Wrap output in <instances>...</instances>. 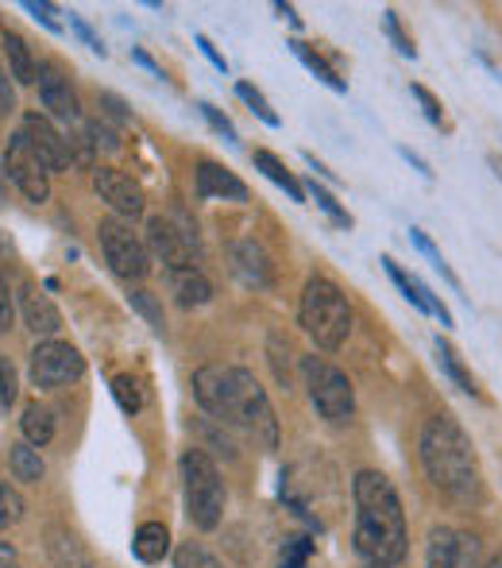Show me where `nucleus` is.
<instances>
[{"label":"nucleus","instance_id":"obj_1","mask_svg":"<svg viewBox=\"0 0 502 568\" xmlns=\"http://www.w3.org/2000/svg\"><path fill=\"white\" fill-rule=\"evenodd\" d=\"M194 398L221 426H236L259 449H278V422L267 403V390L255 383L252 372L225 364H205L194 372Z\"/></svg>","mask_w":502,"mask_h":568},{"label":"nucleus","instance_id":"obj_2","mask_svg":"<svg viewBox=\"0 0 502 568\" xmlns=\"http://www.w3.org/2000/svg\"><path fill=\"white\" fill-rule=\"evenodd\" d=\"M356 554L368 565L395 568L406 557V515L398 491L382 471H356Z\"/></svg>","mask_w":502,"mask_h":568},{"label":"nucleus","instance_id":"obj_3","mask_svg":"<svg viewBox=\"0 0 502 568\" xmlns=\"http://www.w3.org/2000/svg\"><path fill=\"white\" fill-rule=\"evenodd\" d=\"M421 464L437 491L452 495V499L480 495V464H475L472 442L449 414H433L421 429Z\"/></svg>","mask_w":502,"mask_h":568},{"label":"nucleus","instance_id":"obj_4","mask_svg":"<svg viewBox=\"0 0 502 568\" xmlns=\"http://www.w3.org/2000/svg\"><path fill=\"white\" fill-rule=\"evenodd\" d=\"M298 322H301V329L314 337L317 348L332 352L352 333V310H348V298L340 294L337 283H329V278H309L306 291H301Z\"/></svg>","mask_w":502,"mask_h":568},{"label":"nucleus","instance_id":"obj_5","mask_svg":"<svg viewBox=\"0 0 502 568\" xmlns=\"http://www.w3.org/2000/svg\"><path fill=\"white\" fill-rule=\"evenodd\" d=\"M182 495H186V515L197 530H217L225 515V479L209 453L186 449L182 453Z\"/></svg>","mask_w":502,"mask_h":568},{"label":"nucleus","instance_id":"obj_6","mask_svg":"<svg viewBox=\"0 0 502 568\" xmlns=\"http://www.w3.org/2000/svg\"><path fill=\"white\" fill-rule=\"evenodd\" d=\"M301 375H306L309 403H314V410L321 414L325 422L340 426V422L352 418L356 414V390L340 367H332L329 359H321V356H306L301 359Z\"/></svg>","mask_w":502,"mask_h":568},{"label":"nucleus","instance_id":"obj_7","mask_svg":"<svg viewBox=\"0 0 502 568\" xmlns=\"http://www.w3.org/2000/svg\"><path fill=\"white\" fill-rule=\"evenodd\" d=\"M98 240H101V252H105V260H109V267H113L116 278H124V283H140V278H147L151 252H147V244L135 236L127 221L105 217L98 225Z\"/></svg>","mask_w":502,"mask_h":568},{"label":"nucleus","instance_id":"obj_8","mask_svg":"<svg viewBox=\"0 0 502 568\" xmlns=\"http://www.w3.org/2000/svg\"><path fill=\"white\" fill-rule=\"evenodd\" d=\"M82 372H85V356L66 341H43L31 352V364H28V375L39 390L66 387V383L82 379Z\"/></svg>","mask_w":502,"mask_h":568},{"label":"nucleus","instance_id":"obj_9","mask_svg":"<svg viewBox=\"0 0 502 568\" xmlns=\"http://www.w3.org/2000/svg\"><path fill=\"white\" fill-rule=\"evenodd\" d=\"M147 252H155L166 263V271L194 267L197 255V229L182 213L174 217H151L147 221Z\"/></svg>","mask_w":502,"mask_h":568},{"label":"nucleus","instance_id":"obj_10","mask_svg":"<svg viewBox=\"0 0 502 568\" xmlns=\"http://www.w3.org/2000/svg\"><path fill=\"white\" fill-rule=\"evenodd\" d=\"M4 174L20 186V194L28 197V202H47V197H51V171H47L43 159L35 155V148H31V140L23 135V128L12 135V143H8V151H4Z\"/></svg>","mask_w":502,"mask_h":568},{"label":"nucleus","instance_id":"obj_11","mask_svg":"<svg viewBox=\"0 0 502 568\" xmlns=\"http://www.w3.org/2000/svg\"><path fill=\"white\" fill-rule=\"evenodd\" d=\"M93 190L101 194V202H109V210L116 213V217H143V210H147V197H143V190L135 186L127 174L113 171V166H98L93 171Z\"/></svg>","mask_w":502,"mask_h":568},{"label":"nucleus","instance_id":"obj_12","mask_svg":"<svg viewBox=\"0 0 502 568\" xmlns=\"http://www.w3.org/2000/svg\"><path fill=\"white\" fill-rule=\"evenodd\" d=\"M475 538L452 530V526H433L426 546V568H472L475 561Z\"/></svg>","mask_w":502,"mask_h":568},{"label":"nucleus","instance_id":"obj_13","mask_svg":"<svg viewBox=\"0 0 502 568\" xmlns=\"http://www.w3.org/2000/svg\"><path fill=\"white\" fill-rule=\"evenodd\" d=\"M23 135L31 140V148H35V155L43 159V166L51 174L66 171V166H74V151H70V143L62 140L59 132H54L51 124H47L43 116L31 113L28 120H23Z\"/></svg>","mask_w":502,"mask_h":568},{"label":"nucleus","instance_id":"obj_14","mask_svg":"<svg viewBox=\"0 0 502 568\" xmlns=\"http://www.w3.org/2000/svg\"><path fill=\"white\" fill-rule=\"evenodd\" d=\"M39 98H43V109H51V116L66 120V124H78L82 120V105H78V93L70 90V78L62 74L59 67H39Z\"/></svg>","mask_w":502,"mask_h":568},{"label":"nucleus","instance_id":"obj_15","mask_svg":"<svg viewBox=\"0 0 502 568\" xmlns=\"http://www.w3.org/2000/svg\"><path fill=\"white\" fill-rule=\"evenodd\" d=\"M197 197L213 202V197H225V202H248V186L236 179L233 171H225L221 163H197Z\"/></svg>","mask_w":502,"mask_h":568},{"label":"nucleus","instance_id":"obj_16","mask_svg":"<svg viewBox=\"0 0 502 568\" xmlns=\"http://www.w3.org/2000/svg\"><path fill=\"white\" fill-rule=\"evenodd\" d=\"M20 314H23V325H28L35 337H54L62 329V314L54 310V302L47 298L43 291L35 286H23L20 291Z\"/></svg>","mask_w":502,"mask_h":568},{"label":"nucleus","instance_id":"obj_17","mask_svg":"<svg viewBox=\"0 0 502 568\" xmlns=\"http://www.w3.org/2000/svg\"><path fill=\"white\" fill-rule=\"evenodd\" d=\"M233 271L248 286H263V291H267V286L275 283V275H270L267 252H263V247L255 244V240H240V244H233Z\"/></svg>","mask_w":502,"mask_h":568},{"label":"nucleus","instance_id":"obj_18","mask_svg":"<svg viewBox=\"0 0 502 568\" xmlns=\"http://www.w3.org/2000/svg\"><path fill=\"white\" fill-rule=\"evenodd\" d=\"M166 283H171V294L182 310H194L205 306L213 298V283L202 275L197 267H178V271H166Z\"/></svg>","mask_w":502,"mask_h":568},{"label":"nucleus","instance_id":"obj_19","mask_svg":"<svg viewBox=\"0 0 502 568\" xmlns=\"http://www.w3.org/2000/svg\"><path fill=\"white\" fill-rule=\"evenodd\" d=\"M132 554L140 557L143 565H158L171 554V530H166L163 523H143L132 538Z\"/></svg>","mask_w":502,"mask_h":568},{"label":"nucleus","instance_id":"obj_20","mask_svg":"<svg viewBox=\"0 0 502 568\" xmlns=\"http://www.w3.org/2000/svg\"><path fill=\"white\" fill-rule=\"evenodd\" d=\"M290 51L298 54V59H301V67H306L309 74L317 78V82H325V85H329L332 93H348V82H345V78H340L337 70H332L329 62H325L321 54H317V51H314V47H309V43H301V39H290Z\"/></svg>","mask_w":502,"mask_h":568},{"label":"nucleus","instance_id":"obj_21","mask_svg":"<svg viewBox=\"0 0 502 568\" xmlns=\"http://www.w3.org/2000/svg\"><path fill=\"white\" fill-rule=\"evenodd\" d=\"M252 163H255V171H263L267 174L270 182H275L278 190H286V194H290V202H306V190H301V182L294 179L290 171H286L283 163H278L275 155H270V151H252Z\"/></svg>","mask_w":502,"mask_h":568},{"label":"nucleus","instance_id":"obj_22","mask_svg":"<svg viewBox=\"0 0 502 568\" xmlns=\"http://www.w3.org/2000/svg\"><path fill=\"white\" fill-rule=\"evenodd\" d=\"M4 54H8V70H12V78L20 85H31L39 78V70H35V59H31V51H28V43H23L16 31H8L4 36Z\"/></svg>","mask_w":502,"mask_h":568},{"label":"nucleus","instance_id":"obj_23","mask_svg":"<svg viewBox=\"0 0 502 568\" xmlns=\"http://www.w3.org/2000/svg\"><path fill=\"white\" fill-rule=\"evenodd\" d=\"M8 464H12V476L16 479H23V484H39L43 479V456H39L35 445H28V442H20V445H12V453H8Z\"/></svg>","mask_w":502,"mask_h":568},{"label":"nucleus","instance_id":"obj_24","mask_svg":"<svg viewBox=\"0 0 502 568\" xmlns=\"http://www.w3.org/2000/svg\"><path fill=\"white\" fill-rule=\"evenodd\" d=\"M437 359H441V367H444V375H449L452 383H457L460 390H464V395H480V390H475V379L472 375H468V367H464V359H460V352L452 348L449 341H441L437 337Z\"/></svg>","mask_w":502,"mask_h":568},{"label":"nucleus","instance_id":"obj_25","mask_svg":"<svg viewBox=\"0 0 502 568\" xmlns=\"http://www.w3.org/2000/svg\"><path fill=\"white\" fill-rule=\"evenodd\" d=\"M23 437H28V445H47L54 437V414L47 410V406H28L23 410Z\"/></svg>","mask_w":502,"mask_h":568},{"label":"nucleus","instance_id":"obj_26","mask_svg":"<svg viewBox=\"0 0 502 568\" xmlns=\"http://www.w3.org/2000/svg\"><path fill=\"white\" fill-rule=\"evenodd\" d=\"M410 240H413V244H418V252L426 255L429 263H433V271H437V275H441L444 283L452 286V291H460V278L452 275V267H449V263H444V255L437 252V244H433V240H429V236H426V232H421V229H410Z\"/></svg>","mask_w":502,"mask_h":568},{"label":"nucleus","instance_id":"obj_27","mask_svg":"<svg viewBox=\"0 0 502 568\" xmlns=\"http://www.w3.org/2000/svg\"><path fill=\"white\" fill-rule=\"evenodd\" d=\"M127 306L135 310V314L143 317V322L151 325V329L155 333H163V306H158V298L151 291H140V286H135L132 294H127Z\"/></svg>","mask_w":502,"mask_h":568},{"label":"nucleus","instance_id":"obj_28","mask_svg":"<svg viewBox=\"0 0 502 568\" xmlns=\"http://www.w3.org/2000/svg\"><path fill=\"white\" fill-rule=\"evenodd\" d=\"M113 395H116V403H121L124 414H140L143 410V387H140V379H135V375H116Z\"/></svg>","mask_w":502,"mask_h":568},{"label":"nucleus","instance_id":"obj_29","mask_svg":"<svg viewBox=\"0 0 502 568\" xmlns=\"http://www.w3.org/2000/svg\"><path fill=\"white\" fill-rule=\"evenodd\" d=\"M236 98H240L244 105H248L252 113L259 116V120H263V124H267V128H278V124H283V120H278V113H275V109L267 105V98H263V93L255 90L252 82H240V85H236Z\"/></svg>","mask_w":502,"mask_h":568},{"label":"nucleus","instance_id":"obj_30","mask_svg":"<svg viewBox=\"0 0 502 568\" xmlns=\"http://www.w3.org/2000/svg\"><path fill=\"white\" fill-rule=\"evenodd\" d=\"M174 568H225V565H221L205 546L186 541V546H178V554H174Z\"/></svg>","mask_w":502,"mask_h":568},{"label":"nucleus","instance_id":"obj_31","mask_svg":"<svg viewBox=\"0 0 502 568\" xmlns=\"http://www.w3.org/2000/svg\"><path fill=\"white\" fill-rule=\"evenodd\" d=\"M314 557V541L309 538H286L283 554H278V568H306Z\"/></svg>","mask_w":502,"mask_h":568},{"label":"nucleus","instance_id":"obj_32","mask_svg":"<svg viewBox=\"0 0 502 568\" xmlns=\"http://www.w3.org/2000/svg\"><path fill=\"white\" fill-rule=\"evenodd\" d=\"M23 518V499L16 487H8L4 479H0V530H8V526H16Z\"/></svg>","mask_w":502,"mask_h":568},{"label":"nucleus","instance_id":"obj_33","mask_svg":"<svg viewBox=\"0 0 502 568\" xmlns=\"http://www.w3.org/2000/svg\"><path fill=\"white\" fill-rule=\"evenodd\" d=\"M410 93L421 101V113H426V120L433 128H441V132H449V116H444V109H441V101L433 98V93L426 90V85H410Z\"/></svg>","mask_w":502,"mask_h":568},{"label":"nucleus","instance_id":"obj_34","mask_svg":"<svg viewBox=\"0 0 502 568\" xmlns=\"http://www.w3.org/2000/svg\"><path fill=\"white\" fill-rule=\"evenodd\" d=\"M309 194H314V202L321 205V210L329 213V217L337 221L340 229H352V217H348V210H340V202L329 194V190H325V186H317V182H309Z\"/></svg>","mask_w":502,"mask_h":568},{"label":"nucleus","instance_id":"obj_35","mask_svg":"<svg viewBox=\"0 0 502 568\" xmlns=\"http://www.w3.org/2000/svg\"><path fill=\"white\" fill-rule=\"evenodd\" d=\"M197 109H202V116L209 120V124L217 128V132L225 135L228 143H236V140H240V135H236V128H233V120H228L225 113H221L217 105H209V101H202V105H197Z\"/></svg>","mask_w":502,"mask_h":568},{"label":"nucleus","instance_id":"obj_36","mask_svg":"<svg viewBox=\"0 0 502 568\" xmlns=\"http://www.w3.org/2000/svg\"><path fill=\"white\" fill-rule=\"evenodd\" d=\"M382 23H387V36L395 39L398 54H406V59H418V51H413V43H410V39H406L402 23H398V12H387V16H382Z\"/></svg>","mask_w":502,"mask_h":568},{"label":"nucleus","instance_id":"obj_37","mask_svg":"<svg viewBox=\"0 0 502 568\" xmlns=\"http://www.w3.org/2000/svg\"><path fill=\"white\" fill-rule=\"evenodd\" d=\"M12 403H16V367L0 356V410H8Z\"/></svg>","mask_w":502,"mask_h":568},{"label":"nucleus","instance_id":"obj_38","mask_svg":"<svg viewBox=\"0 0 502 568\" xmlns=\"http://www.w3.org/2000/svg\"><path fill=\"white\" fill-rule=\"evenodd\" d=\"M283 356H290V344H286L283 337H270V364H275L278 379L290 383V359L283 364Z\"/></svg>","mask_w":502,"mask_h":568},{"label":"nucleus","instance_id":"obj_39","mask_svg":"<svg viewBox=\"0 0 502 568\" xmlns=\"http://www.w3.org/2000/svg\"><path fill=\"white\" fill-rule=\"evenodd\" d=\"M70 28H74L78 36H82V43L90 47V51H98L101 59H105V43H101V39H98V31H93L90 23L82 20V16H74V12H70Z\"/></svg>","mask_w":502,"mask_h":568},{"label":"nucleus","instance_id":"obj_40","mask_svg":"<svg viewBox=\"0 0 502 568\" xmlns=\"http://www.w3.org/2000/svg\"><path fill=\"white\" fill-rule=\"evenodd\" d=\"M23 8H28L31 16H35L43 28H51V31H62V23L54 20V4H47V0H23Z\"/></svg>","mask_w":502,"mask_h":568},{"label":"nucleus","instance_id":"obj_41","mask_svg":"<svg viewBox=\"0 0 502 568\" xmlns=\"http://www.w3.org/2000/svg\"><path fill=\"white\" fill-rule=\"evenodd\" d=\"M12 291H8V283H4V275H0V333L8 329V325H12Z\"/></svg>","mask_w":502,"mask_h":568},{"label":"nucleus","instance_id":"obj_42","mask_svg":"<svg viewBox=\"0 0 502 568\" xmlns=\"http://www.w3.org/2000/svg\"><path fill=\"white\" fill-rule=\"evenodd\" d=\"M197 47H202V54L213 62V67L221 70V74H228V62H225V54H221L217 47H213V39H209V36H197Z\"/></svg>","mask_w":502,"mask_h":568},{"label":"nucleus","instance_id":"obj_43","mask_svg":"<svg viewBox=\"0 0 502 568\" xmlns=\"http://www.w3.org/2000/svg\"><path fill=\"white\" fill-rule=\"evenodd\" d=\"M12 109H16V90H12V82H8L4 67H0V113H12Z\"/></svg>","mask_w":502,"mask_h":568},{"label":"nucleus","instance_id":"obj_44","mask_svg":"<svg viewBox=\"0 0 502 568\" xmlns=\"http://www.w3.org/2000/svg\"><path fill=\"white\" fill-rule=\"evenodd\" d=\"M398 155H402L406 163L413 166V171H421V174H426V179H433V171H429V163H426V159H421V155H413L410 148H402V151H398Z\"/></svg>","mask_w":502,"mask_h":568},{"label":"nucleus","instance_id":"obj_45","mask_svg":"<svg viewBox=\"0 0 502 568\" xmlns=\"http://www.w3.org/2000/svg\"><path fill=\"white\" fill-rule=\"evenodd\" d=\"M132 59L140 62L143 70H151V74H155V78H163V70H158V62L151 59V54H143V51H132Z\"/></svg>","mask_w":502,"mask_h":568},{"label":"nucleus","instance_id":"obj_46","mask_svg":"<svg viewBox=\"0 0 502 568\" xmlns=\"http://www.w3.org/2000/svg\"><path fill=\"white\" fill-rule=\"evenodd\" d=\"M12 546H8V541H0V568H4V565H12Z\"/></svg>","mask_w":502,"mask_h":568},{"label":"nucleus","instance_id":"obj_47","mask_svg":"<svg viewBox=\"0 0 502 568\" xmlns=\"http://www.w3.org/2000/svg\"><path fill=\"white\" fill-rule=\"evenodd\" d=\"M275 8H278V12H283V16H286V20H290V23H294V28H298V23H301V20H298V12H294V8H290V4H275Z\"/></svg>","mask_w":502,"mask_h":568},{"label":"nucleus","instance_id":"obj_48","mask_svg":"<svg viewBox=\"0 0 502 568\" xmlns=\"http://www.w3.org/2000/svg\"><path fill=\"white\" fill-rule=\"evenodd\" d=\"M483 568H502V554H495V557H488V565Z\"/></svg>","mask_w":502,"mask_h":568},{"label":"nucleus","instance_id":"obj_49","mask_svg":"<svg viewBox=\"0 0 502 568\" xmlns=\"http://www.w3.org/2000/svg\"><path fill=\"white\" fill-rule=\"evenodd\" d=\"M368 568H382V565H368Z\"/></svg>","mask_w":502,"mask_h":568},{"label":"nucleus","instance_id":"obj_50","mask_svg":"<svg viewBox=\"0 0 502 568\" xmlns=\"http://www.w3.org/2000/svg\"><path fill=\"white\" fill-rule=\"evenodd\" d=\"M4 568H16V565H4Z\"/></svg>","mask_w":502,"mask_h":568}]
</instances>
